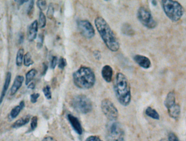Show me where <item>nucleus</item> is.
I'll list each match as a JSON object with an SVG mask.
<instances>
[{
  "mask_svg": "<svg viewBox=\"0 0 186 141\" xmlns=\"http://www.w3.org/2000/svg\"><path fill=\"white\" fill-rule=\"evenodd\" d=\"M95 25L107 47L112 52L118 51L120 48L119 41L105 19L101 17H96L95 20Z\"/></svg>",
  "mask_w": 186,
  "mask_h": 141,
  "instance_id": "f257e3e1",
  "label": "nucleus"
},
{
  "mask_svg": "<svg viewBox=\"0 0 186 141\" xmlns=\"http://www.w3.org/2000/svg\"><path fill=\"white\" fill-rule=\"evenodd\" d=\"M113 87L118 102L124 107L128 106L131 101V91L126 75L121 72L116 74Z\"/></svg>",
  "mask_w": 186,
  "mask_h": 141,
  "instance_id": "f03ea898",
  "label": "nucleus"
},
{
  "mask_svg": "<svg viewBox=\"0 0 186 141\" xmlns=\"http://www.w3.org/2000/svg\"><path fill=\"white\" fill-rule=\"evenodd\" d=\"M74 83L80 89L86 90L92 88L96 81L95 75L92 69L86 66H82L72 75Z\"/></svg>",
  "mask_w": 186,
  "mask_h": 141,
  "instance_id": "7ed1b4c3",
  "label": "nucleus"
},
{
  "mask_svg": "<svg viewBox=\"0 0 186 141\" xmlns=\"http://www.w3.org/2000/svg\"><path fill=\"white\" fill-rule=\"evenodd\" d=\"M161 5L166 15L173 22L179 21L183 16L184 9L180 3L172 0H163Z\"/></svg>",
  "mask_w": 186,
  "mask_h": 141,
  "instance_id": "20e7f679",
  "label": "nucleus"
},
{
  "mask_svg": "<svg viewBox=\"0 0 186 141\" xmlns=\"http://www.w3.org/2000/svg\"><path fill=\"white\" fill-rule=\"evenodd\" d=\"M71 105L77 113L87 114L93 109V103L91 100L84 95L74 96L71 101Z\"/></svg>",
  "mask_w": 186,
  "mask_h": 141,
  "instance_id": "39448f33",
  "label": "nucleus"
},
{
  "mask_svg": "<svg viewBox=\"0 0 186 141\" xmlns=\"http://www.w3.org/2000/svg\"><path fill=\"white\" fill-rule=\"evenodd\" d=\"M174 92H169L164 101V106L167 109L169 116L174 119H178L181 114V107L176 103Z\"/></svg>",
  "mask_w": 186,
  "mask_h": 141,
  "instance_id": "423d86ee",
  "label": "nucleus"
},
{
  "mask_svg": "<svg viewBox=\"0 0 186 141\" xmlns=\"http://www.w3.org/2000/svg\"><path fill=\"white\" fill-rule=\"evenodd\" d=\"M106 138L107 141H125V132L122 125L113 122L107 128Z\"/></svg>",
  "mask_w": 186,
  "mask_h": 141,
  "instance_id": "0eeeda50",
  "label": "nucleus"
},
{
  "mask_svg": "<svg viewBox=\"0 0 186 141\" xmlns=\"http://www.w3.org/2000/svg\"><path fill=\"white\" fill-rule=\"evenodd\" d=\"M137 17L141 23L149 29H153L157 23L153 19L150 11L144 7H140L137 11Z\"/></svg>",
  "mask_w": 186,
  "mask_h": 141,
  "instance_id": "6e6552de",
  "label": "nucleus"
},
{
  "mask_svg": "<svg viewBox=\"0 0 186 141\" xmlns=\"http://www.w3.org/2000/svg\"><path fill=\"white\" fill-rule=\"evenodd\" d=\"M101 107L105 116L111 121L116 120L119 116L118 109L113 102L108 99H104L101 104Z\"/></svg>",
  "mask_w": 186,
  "mask_h": 141,
  "instance_id": "1a4fd4ad",
  "label": "nucleus"
},
{
  "mask_svg": "<svg viewBox=\"0 0 186 141\" xmlns=\"http://www.w3.org/2000/svg\"><path fill=\"white\" fill-rule=\"evenodd\" d=\"M78 29L82 35L87 39L93 38L95 35V31L93 25L88 20H80L77 23Z\"/></svg>",
  "mask_w": 186,
  "mask_h": 141,
  "instance_id": "9d476101",
  "label": "nucleus"
},
{
  "mask_svg": "<svg viewBox=\"0 0 186 141\" xmlns=\"http://www.w3.org/2000/svg\"><path fill=\"white\" fill-rule=\"evenodd\" d=\"M38 28L39 26L37 20H35L29 25L27 30V39L30 42L33 41L37 38Z\"/></svg>",
  "mask_w": 186,
  "mask_h": 141,
  "instance_id": "9b49d317",
  "label": "nucleus"
},
{
  "mask_svg": "<svg viewBox=\"0 0 186 141\" xmlns=\"http://www.w3.org/2000/svg\"><path fill=\"white\" fill-rule=\"evenodd\" d=\"M67 117L74 130H75L78 135H82L83 133V129L81 123L79 121L78 119L71 114H68Z\"/></svg>",
  "mask_w": 186,
  "mask_h": 141,
  "instance_id": "f8f14e48",
  "label": "nucleus"
},
{
  "mask_svg": "<svg viewBox=\"0 0 186 141\" xmlns=\"http://www.w3.org/2000/svg\"><path fill=\"white\" fill-rule=\"evenodd\" d=\"M134 60L141 68L147 69L151 67V61L146 56L137 54L134 56Z\"/></svg>",
  "mask_w": 186,
  "mask_h": 141,
  "instance_id": "ddd939ff",
  "label": "nucleus"
},
{
  "mask_svg": "<svg viewBox=\"0 0 186 141\" xmlns=\"http://www.w3.org/2000/svg\"><path fill=\"white\" fill-rule=\"evenodd\" d=\"M24 81V77L23 75H17L14 80V83L11 88V96H14L16 94L18 90L21 87Z\"/></svg>",
  "mask_w": 186,
  "mask_h": 141,
  "instance_id": "4468645a",
  "label": "nucleus"
},
{
  "mask_svg": "<svg viewBox=\"0 0 186 141\" xmlns=\"http://www.w3.org/2000/svg\"><path fill=\"white\" fill-rule=\"evenodd\" d=\"M101 75L107 83H111L113 75V68L110 65H105L102 68Z\"/></svg>",
  "mask_w": 186,
  "mask_h": 141,
  "instance_id": "2eb2a0df",
  "label": "nucleus"
},
{
  "mask_svg": "<svg viewBox=\"0 0 186 141\" xmlns=\"http://www.w3.org/2000/svg\"><path fill=\"white\" fill-rule=\"evenodd\" d=\"M11 78H12V73L10 72H7V73L6 74L5 83L3 85V88H2V92H1V96H0V105L3 102L4 98L6 96L7 92V90H8V87H9V86L11 84Z\"/></svg>",
  "mask_w": 186,
  "mask_h": 141,
  "instance_id": "dca6fc26",
  "label": "nucleus"
},
{
  "mask_svg": "<svg viewBox=\"0 0 186 141\" xmlns=\"http://www.w3.org/2000/svg\"><path fill=\"white\" fill-rule=\"evenodd\" d=\"M31 115H27L16 120L12 124V127L13 129H18L29 123L31 119Z\"/></svg>",
  "mask_w": 186,
  "mask_h": 141,
  "instance_id": "f3484780",
  "label": "nucleus"
},
{
  "mask_svg": "<svg viewBox=\"0 0 186 141\" xmlns=\"http://www.w3.org/2000/svg\"><path fill=\"white\" fill-rule=\"evenodd\" d=\"M25 107V104L24 101H21L19 105L15 106L14 108L12 109L10 114H9V117L13 119L17 117L19 113L21 112V111L23 109V108Z\"/></svg>",
  "mask_w": 186,
  "mask_h": 141,
  "instance_id": "a211bd4d",
  "label": "nucleus"
},
{
  "mask_svg": "<svg viewBox=\"0 0 186 141\" xmlns=\"http://www.w3.org/2000/svg\"><path fill=\"white\" fill-rule=\"evenodd\" d=\"M37 74V71L35 68H32L27 72V73L26 74V80H25L26 85H29V84L31 83V82L35 78Z\"/></svg>",
  "mask_w": 186,
  "mask_h": 141,
  "instance_id": "6ab92c4d",
  "label": "nucleus"
},
{
  "mask_svg": "<svg viewBox=\"0 0 186 141\" xmlns=\"http://www.w3.org/2000/svg\"><path fill=\"white\" fill-rule=\"evenodd\" d=\"M122 32L124 35L128 36H132L134 34V31L131 26L128 23L123 24L122 27Z\"/></svg>",
  "mask_w": 186,
  "mask_h": 141,
  "instance_id": "aec40b11",
  "label": "nucleus"
},
{
  "mask_svg": "<svg viewBox=\"0 0 186 141\" xmlns=\"http://www.w3.org/2000/svg\"><path fill=\"white\" fill-rule=\"evenodd\" d=\"M146 115L150 117V118L159 120V115L158 113H157V111L151 107H147L146 108L145 110Z\"/></svg>",
  "mask_w": 186,
  "mask_h": 141,
  "instance_id": "412c9836",
  "label": "nucleus"
},
{
  "mask_svg": "<svg viewBox=\"0 0 186 141\" xmlns=\"http://www.w3.org/2000/svg\"><path fill=\"white\" fill-rule=\"evenodd\" d=\"M24 58V50L23 48H20L18 50L16 56V65L17 66H21L23 61Z\"/></svg>",
  "mask_w": 186,
  "mask_h": 141,
  "instance_id": "4be33fe9",
  "label": "nucleus"
},
{
  "mask_svg": "<svg viewBox=\"0 0 186 141\" xmlns=\"http://www.w3.org/2000/svg\"><path fill=\"white\" fill-rule=\"evenodd\" d=\"M23 64L26 67H29L34 64V62L32 59V56L29 52H27L23 58Z\"/></svg>",
  "mask_w": 186,
  "mask_h": 141,
  "instance_id": "5701e85b",
  "label": "nucleus"
},
{
  "mask_svg": "<svg viewBox=\"0 0 186 141\" xmlns=\"http://www.w3.org/2000/svg\"><path fill=\"white\" fill-rule=\"evenodd\" d=\"M46 24V18L43 11H40L39 15L38 26L41 28H44Z\"/></svg>",
  "mask_w": 186,
  "mask_h": 141,
  "instance_id": "b1692460",
  "label": "nucleus"
},
{
  "mask_svg": "<svg viewBox=\"0 0 186 141\" xmlns=\"http://www.w3.org/2000/svg\"><path fill=\"white\" fill-rule=\"evenodd\" d=\"M43 92L44 96L47 99H51L52 98V92L51 91V87L49 85H46L43 89Z\"/></svg>",
  "mask_w": 186,
  "mask_h": 141,
  "instance_id": "393cba45",
  "label": "nucleus"
},
{
  "mask_svg": "<svg viewBox=\"0 0 186 141\" xmlns=\"http://www.w3.org/2000/svg\"><path fill=\"white\" fill-rule=\"evenodd\" d=\"M54 7H53L52 3H51L48 6L46 13L47 17H48L49 19H52L53 17V15H54Z\"/></svg>",
  "mask_w": 186,
  "mask_h": 141,
  "instance_id": "a878e982",
  "label": "nucleus"
},
{
  "mask_svg": "<svg viewBox=\"0 0 186 141\" xmlns=\"http://www.w3.org/2000/svg\"><path fill=\"white\" fill-rule=\"evenodd\" d=\"M38 125V117L37 116H34L31 118V129L29 132H32L35 130Z\"/></svg>",
  "mask_w": 186,
  "mask_h": 141,
  "instance_id": "bb28decb",
  "label": "nucleus"
},
{
  "mask_svg": "<svg viewBox=\"0 0 186 141\" xmlns=\"http://www.w3.org/2000/svg\"><path fill=\"white\" fill-rule=\"evenodd\" d=\"M37 6L38 8L41 10V11L45 10L47 7V3L46 1H37Z\"/></svg>",
  "mask_w": 186,
  "mask_h": 141,
  "instance_id": "cd10ccee",
  "label": "nucleus"
},
{
  "mask_svg": "<svg viewBox=\"0 0 186 141\" xmlns=\"http://www.w3.org/2000/svg\"><path fill=\"white\" fill-rule=\"evenodd\" d=\"M58 68L61 70H64V68L67 65L66 59L63 57H60L58 60Z\"/></svg>",
  "mask_w": 186,
  "mask_h": 141,
  "instance_id": "c85d7f7f",
  "label": "nucleus"
},
{
  "mask_svg": "<svg viewBox=\"0 0 186 141\" xmlns=\"http://www.w3.org/2000/svg\"><path fill=\"white\" fill-rule=\"evenodd\" d=\"M44 40V36L43 34H39L38 35V39L37 44V47L38 49H41L43 46Z\"/></svg>",
  "mask_w": 186,
  "mask_h": 141,
  "instance_id": "c756f323",
  "label": "nucleus"
},
{
  "mask_svg": "<svg viewBox=\"0 0 186 141\" xmlns=\"http://www.w3.org/2000/svg\"><path fill=\"white\" fill-rule=\"evenodd\" d=\"M34 8H35V1H31L27 9V13L29 16H31L33 14Z\"/></svg>",
  "mask_w": 186,
  "mask_h": 141,
  "instance_id": "7c9ffc66",
  "label": "nucleus"
},
{
  "mask_svg": "<svg viewBox=\"0 0 186 141\" xmlns=\"http://www.w3.org/2000/svg\"><path fill=\"white\" fill-rule=\"evenodd\" d=\"M58 58L57 56H53L50 62V68L51 69H54L57 63H58Z\"/></svg>",
  "mask_w": 186,
  "mask_h": 141,
  "instance_id": "2f4dec72",
  "label": "nucleus"
},
{
  "mask_svg": "<svg viewBox=\"0 0 186 141\" xmlns=\"http://www.w3.org/2000/svg\"><path fill=\"white\" fill-rule=\"evenodd\" d=\"M40 97V94L38 93H35L32 94L30 96V101L33 104H35L37 102L38 98Z\"/></svg>",
  "mask_w": 186,
  "mask_h": 141,
  "instance_id": "473e14b6",
  "label": "nucleus"
},
{
  "mask_svg": "<svg viewBox=\"0 0 186 141\" xmlns=\"http://www.w3.org/2000/svg\"><path fill=\"white\" fill-rule=\"evenodd\" d=\"M169 141H180L174 133L170 132L168 135Z\"/></svg>",
  "mask_w": 186,
  "mask_h": 141,
  "instance_id": "72a5a7b5",
  "label": "nucleus"
},
{
  "mask_svg": "<svg viewBox=\"0 0 186 141\" xmlns=\"http://www.w3.org/2000/svg\"><path fill=\"white\" fill-rule=\"evenodd\" d=\"M85 141H103L98 136H90Z\"/></svg>",
  "mask_w": 186,
  "mask_h": 141,
  "instance_id": "f704fd0d",
  "label": "nucleus"
},
{
  "mask_svg": "<svg viewBox=\"0 0 186 141\" xmlns=\"http://www.w3.org/2000/svg\"><path fill=\"white\" fill-rule=\"evenodd\" d=\"M93 55H94V58L97 60H100L101 58V53L100 51H98V50H95L93 52Z\"/></svg>",
  "mask_w": 186,
  "mask_h": 141,
  "instance_id": "c9c22d12",
  "label": "nucleus"
},
{
  "mask_svg": "<svg viewBox=\"0 0 186 141\" xmlns=\"http://www.w3.org/2000/svg\"><path fill=\"white\" fill-rule=\"evenodd\" d=\"M47 70H48L47 65L46 63H43V71H42V73H41V75H45V74L46 73Z\"/></svg>",
  "mask_w": 186,
  "mask_h": 141,
  "instance_id": "e433bc0d",
  "label": "nucleus"
},
{
  "mask_svg": "<svg viewBox=\"0 0 186 141\" xmlns=\"http://www.w3.org/2000/svg\"><path fill=\"white\" fill-rule=\"evenodd\" d=\"M41 141H57V140L51 136H47L44 138Z\"/></svg>",
  "mask_w": 186,
  "mask_h": 141,
  "instance_id": "4c0bfd02",
  "label": "nucleus"
},
{
  "mask_svg": "<svg viewBox=\"0 0 186 141\" xmlns=\"http://www.w3.org/2000/svg\"><path fill=\"white\" fill-rule=\"evenodd\" d=\"M23 40H24V35L23 33H21L19 35V43L20 44H23Z\"/></svg>",
  "mask_w": 186,
  "mask_h": 141,
  "instance_id": "58836bf2",
  "label": "nucleus"
},
{
  "mask_svg": "<svg viewBox=\"0 0 186 141\" xmlns=\"http://www.w3.org/2000/svg\"><path fill=\"white\" fill-rule=\"evenodd\" d=\"M15 2H17L19 5L21 6V5H23V3H25L26 2H29V1H28V0H26H26H25V1H23V0H17V1L16 0V1H15Z\"/></svg>",
  "mask_w": 186,
  "mask_h": 141,
  "instance_id": "ea45409f",
  "label": "nucleus"
},
{
  "mask_svg": "<svg viewBox=\"0 0 186 141\" xmlns=\"http://www.w3.org/2000/svg\"><path fill=\"white\" fill-rule=\"evenodd\" d=\"M35 84L34 83H31L28 85V88L30 89H32V90H34L35 89Z\"/></svg>",
  "mask_w": 186,
  "mask_h": 141,
  "instance_id": "a19ab883",
  "label": "nucleus"
},
{
  "mask_svg": "<svg viewBox=\"0 0 186 141\" xmlns=\"http://www.w3.org/2000/svg\"><path fill=\"white\" fill-rule=\"evenodd\" d=\"M151 3L153 6H156L157 5V2L156 1H152Z\"/></svg>",
  "mask_w": 186,
  "mask_h": 141,
  "instance_id": "79ce46f5",
  "label": "nucleus"
},
{
  "mask_svg": "<svg viewBox=\"0 0 186 141\" xmlns=\"http://www.w3.org/2000/svg\"><path fill=\"white\" fill-rule=\"evenodd\" d=\"M159 141H169L168 140H167V139H165V138H162V139H161V140H160Z\"/></svg>",
  "mask_w": 186,
  "mask_h": 141,
  "instance_id": "37998d69",
  "label": "nucleus"
}]
</instances>
